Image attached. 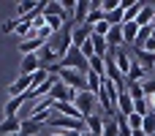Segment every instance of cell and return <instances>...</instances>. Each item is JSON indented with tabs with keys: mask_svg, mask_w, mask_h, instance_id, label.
I'll return each mask as SVG.
<instances>
[{
	"mask_svg": "<svg viewBox=\"0 0 155 136\" xmlns=\"http://www.w3.org/2000/svg\"><path fill=\"white\" fill-rule=\"evenodd\" d=\"M57 68H68V71H79V74H84L87 76V71H90V65H87V57L76 49V46H71V52L60 60V63H54L52 68H49V74H54Z\"/></svg>",
	"mask_w": 155,
	"mask_h": 136,
	"instance_id": "obj_1",
	"label": "cell"
},
{
	"mask_svg": "<svg viewBox=\"0 0 155 136\" xmlns=\"http://www.w3.org/2000/svg\"><path fill=\"white\" fill-rule=\"evenodd\" d=\"M54 76H60V82H65L71 90H76V93H84L87 90V76L84 74H79V71H68V68H57L54 71Z\"/></svg>",
	"mask_w": 155,
	"mask_h": 136,
	"instance_id": "obj_2",
	"label": "cell"
},
{
	"mask_svg": "<svg viewBox=\"0 0 155 136\" xmlns=\"http://www.w3.org/2000/svg\"><path fill=\"white\" fill-rule=\"evenodd\" d=\"M74 106H76V109H79V114L87 120L90 114H95L98 95H95V93H90V90H84V93H76V98H74Z\"/></svg>",
	"mask_w": 155,
	"mask_h": 136,
	"instance_id": "obj_3",
	"label": "cell"
},
{
	"mask_svg": "<svg viewBox=\"0 0 155 136\" xmlns=\"http://www.w3.org/2000/svg\"><path fill=\"white\" fill-rule=\"evenodd\" d=\"M49 98H52L54 104H74V98H76V90H71V87H68L65 82H60V76H57V82H54V87H52Z\"/></svg>",
	"mask_w": 155,
	"mask_h": 136,
	"instance_id": "obj_4",
	"label": "cell"
},
{
	"mask_svg": "<svg viewBox=\"0 0 155 136\" xmlns=\"http://www.w3.org/2000/svg\"><path fill=\"white\" fill-rule=\"evenodd\" d=\"M117 90H120V95H117V114L131 117V114H134V98H131V93H128V85L123 82V85H117Z\"/></svg>",
	"mask_w": 155,
	"mask_h": 136,
	"instance_id": "obj_5",
	"label": "cell"
},
{
	"mask_svg": "<svg viewBox=\"0 0 155 136\" xmlns=\"http://www.w3.org/2000/svg\"><path fill=\"white\" fill-rule=\"evenodd\" d=\"M109 55L114 57V63H117L120 74H123V76H128V71H131V65H134V55H131L125 46H117V49H112Z\"/></svg>",
	"mask_w": 155,
	"mask_h": 136,
	"instance_id": "obj_6",
	"label": "cell"
},
{
	"mask_svg": "<svg viewBox=\"0 0 155 136\" xmlns=\"http://www.w3.org/2000/svg\"><path fill=\"white\" fill-rule=\"evenodd\" d=\"M33 85H35L33 76H16V82L8 85V95H11V98H22V95H27V93L33 90Z\"/></svg>",
	"mask_w": 155,
	"mask_h": 136,
	"instance_id": "obj_7",
	"label": "cell"
},
{
	"mask_svg": "<svg viewBox=\"0 0 155 136\" xmlns=\"http://www.w3.org/2000/svg\"><path fill=\"white\" fill-rule=\"evenodd\" d=\"M44 65H41V60H38V55H22V60H19V76H33L35 71H41Z\"/></svg>",
	"mask_w": 155,
	"mask_h": 136,
	"instance_id": "obj_8",
	"label": "cell"
},
{
	"mask_svg": "<svg viewBox=\"0 0 155 136\" xmlns=\"http://www.w3.org/2000/svg\"><path fill=\"white\" fill-rule=\"evenodd\" d=\"M90 38H93V27L90 25H71V41H74L76 49H82V44L90 41Z\"/></svg>",
	"mask_w": 155,
	"mask_h": 136,
	"instance_id": "obj_9",
	"label": "cell"
},
{
	"mask_svg": "<svg viewBox=\"0 0 155 136\" xmlns=\"http://www.w3.org/2000/svg\"><path fill=\"white\" fill-rule=\"evenodd\" d=\"M134 60L147 71V76L155 71V52H144V49H134Z\"/></svg>",
	"mask_w": 155,
	"mask_h": 136,
	"instance_id": "obj_10",
	"label": "cell"
},
{
	"mask_svg": "<svg viewBox=\"0 0 155 136\" xmlns=\"http://www.w3.org/2000/svg\"><path fill=\"white\" fill-rule=\"evenodd\" d=\"M120 27H123V44H125V46H134V44L139 41V30H142V27H139L136 22H123Z\"/></svg>",
	"mask_w": 155,
	"mask_h": 136,
	"instance_id": "obj_11",
	"label": "cell"
},
{
	"mask_svg": "<svg viewBox=\"0 0 155 136\" xmlns=\"http://www.w3.org/2000/svg\"><path fill=\"white\" fill-rule=\"evenodd\" d=\"M44 46H46V44H44V41H38L35 35H27V38H22V41H19V52H22V55H38Z\"/></svg>",
	"mask_w": 155,
	"mask_h": 136,
	"instance_id": "obj_12",
	"label": "cell"
},
{
	"mask_svg": "<svg viewBox=\"0 0 155 136\" xmlns=\"http://www.w3.org/2000/svg\"><path fill=\"white\" fill-rule=\"evenodd\" d=\"M106 16H104V11H101V3L98 0H93L90 3V14H87V19H84V25H90V27H95L98 22H104Z\"/></svg>",
	"mask_w": 155,
	"mask_h": 136,
	"instance_id": "obj_13",
	"label": "cell"
},
{
	"mask_svg": "<svg viewBox=\"0 0 155 136\" xmlns=\"http://www.w3.org/2000/svg\"><path fill=\"white\" fill-rule=\"evenodd\" d=\"M38 60H41V65H44V68H46V65L52 68V65H54V63H57L60 57H57V52H54V46H52V44H46V46H44V49L38 52Z\"/></svg>",
	"mask_w": 155,
	"mask_h": 136,
	"instance_id": "obj_14",
	"label": "cell"
},
{
	"mask_svg": "<svg viewBox=\"0 0 155 136\" xmlns=\"http://www.w3.org/2000/svg\"><path fill=\"white\" fill-rule=\"evenodd\" d=\"M19 128H22V117H3V123H0V134L5 136L19 134Z\"/></svg>",
	"mask_w": 155,
	"mask_h": 136,
	"instance_id": "obj_15",
	"label": "cell"
},
{
	"mask_svg": "<svg viewBox=\"0 0 155 136\" xmlns=\"http://www.w3.org/2000/svg\"><path fill=\"white\" fill-rule=\"evenodd\" d=\"M52 112H54V114H65V117H74V120H84L74 104H54V106H52Z\"/></svg>",
	"mask_w": 155,
	"mask_h": 136,
	"instance_id": "obj_16",
	"label": "cell"
},
{
	"mask_svg": "<svg viewBox=\"0 0 155 136\" xmlns=\"http://www.w3.org/2000/svg\"><path fill=\"white\" fill-rule=\"evenodd\" d=\"M142 8H144V3H142V0L125 3V16H123V22H136V16L142 14Z\"/></svg>",
	"mask_w": 155,
	"mask_h": 136,
	"instance_id": "obj_17",
	"label": "cell"
},
{
	"mask_svg": "<svg viewBox=\"0 0 155 136\" xmlns=\"http://www.w3.org/2000/svg\"><path fill=\"white\" fill-rule=\"evenodd\" d=\"M106 44H109V49L125 46V44H123V27H120V25H114V27L109 30V35H106Z\"/></svg>",
	"mask_w": 155,
	"mask_h": 136,
	"instance_id": "obj_18",
	"label": "cell"
},
{
	"mask_svg": "<svg viewBox=\"0 0 155 136\" xmlns=\"http://www.w3.org/2000/svg\"><path fill=\"white\" fill-rule=\"evenodd\" d=\"M153 19H155V8H153V5H147V3H144V8H142V14L136 16V25H139V27H150V25H153Z\"/></svg>",
	"mask_w": 155,
	"mask_h": 136,
	"instance_id": "obj_19",
	"label": "cell"
},
{
	"mask_svg": "<svg viewBox=\"0 0 155 136\" xmlns=\"http://www.w3.org/2000/svg\"><path fill=\"white\" fill-rule=\"evenodd\" d=\"M41 128H44L41 123H35V120H30V117H27V120H22L19 134H22V136H38V134H41Z\"/></svg>",
	"mask_w": 155,
	"mask_h": 136,
	"instance_id": "obj_20",
	"label": "cell"
},
{
	"mask_svg": "<svg viewBox=\"0 0 155 136\" xmlns=\"http://www.w3.org/2000/svg\"><path fill=\"white\" fill-rule=\"evenodd\" d=\"M35 8H38V3H33V0H22V3H16V19H25V16H30Z\"/></svg>",
	"mask_w": 155,
	"mask_h": 136,
	"instance_id": "obj_21",
	"label": "cell"
},
{
	"mask_svg": "<svg viewBox=\"0 0 155 136\" xmlns=\"http://www.w3.org/2000/svg\"><path fill=\"white\" fill-rule=\"evenodd\" d=\"M90 41H93V49H95V55H98V57H106V55L112 52V49H109V44H106V38H101V35H93Z\"/></svg>",
	"mask_w": 155,
	"mask_h": 136,
	"instance_id": "obj_22",
	"label": "cell"
},
{
	"mask_svg": "<svg viewBox=\"0 0 155 136\" xmlns=\"http://www.w3.org/2000/svg\"><path fill=\"white\" fill-rule=\"evenodd\" d=\"M123 16H125V3H120L112 14H106V22L114 27V25H123Z\"/></svg>",
	"mask_w": 155,
	"mask_h": 136,
	"instance_id": "obj_23",
	"label": "cell"
},
{
	"mask_svg": "<svg viewBox=\"0 0 155 136\" xmlns=\"http://www.w3.org/2000/svg\"><path fill=\"white\" fill-rule=\"evenodd\" d=\"M87 14H90V3H76V11H74V22H76V25H84Z\"/></svg>",
	"mask_w": 155,
	"mask_h": 136,
	"instance_id": "obj_24",
	"label": "cell"
},
{
	"mask_svg": "<svg viewBox=\"0 0 155 136\" xmlns=\"http://www.w3.org/2000/svg\"><path fill=\"white\" fill-rule=\"evenodd\" d=\"M101 85H104V76H98V74H93V71H87V90L98 95V90H101Z\"/></svg>",
	"mask_w": 155,
	"mask_h": 136,
	"instance_id": "obj_25",
	"label": "cell"
},
{
	"mask_svg": "<svg viewBox=\"0 0 155 136\" xmlns=\"http://www.w3.org/2000/svg\"><path fill=\"white\" fill-rule=\"evenodd\" d=\"M101 136H120V128H117L114 117H106V120H104V131H101Z\"/></svg>",
	"mask_w": 155,
	"mask_h": 136,
	"instance_id": "obj_26",
	"label": "cell"
},
{
	"mask_svg": "<svg viewBox=\"0 0 155 136\" xmlns=\"http://www.w3.org/2000/svg\"><path fill=\"white\" fill-rule=\"evenodd\" d=\"M87 65H90V71H93V74H98V76H106V74H104V57L93 55V57L87 60Z\"/></svg>",
	"mask_w": 155,
	"mask_h": 136,
	"instance_id": "obj_27",
	"label": "cell"
},
{
	"mask_svg": "<svg viewBox=\"0 0 155 136\" xmlns=\"http://www.w3.org/2000/svg\"><path fill=\"white\" fill-rule=\"evenodd\" d=\"M44 14H46V16H63V3H57V0H49ZM63 22H65V19H63Z\"/></svg>",
	"mask_w": 155,
	"mask_h": 136,
	"instance_id": "obj_28",
	"label": "cell"
},
{
	"mask_svg": "<svg viewBox=\"0 0 155 136\" xmlns=\"http://www.w3.org/2000/svg\"><path fill=\"white\" fill-rule=\"evenodd\" d=\"M142 131L147 136H155V112H150V114L142 120Z\"/></svg>",
	"mask_w": 155,
	"mask_h": 136,
	"instance_id": "obj_29",
	"label": "cell"
},
{
	"mask_svg": "<svg viewBox=\"0 0 155 136\" xmlns=\"http://www.w3.org/2000/svg\"><path fill=\"white\" fill-rule=\"evenodd\" d=\"M142 90H144V98H153L155 95V76H147L142 82Z\"/></svg>",
	"mask_w": 155,
	"mask_h": 136,
	"instance_id": "obj_30",
	"label": "cell"
},
{
	"mask_svg": "<svg viewBox=\"0 0 155 136\" xmlns=\"http://www.w3.org/2000/svg\"><path fill=\"white\" fill-rule=\"evenodd\" d=\"M109 30H112V25L104 19V22H98V25L93 27V35H101V38H106V35H109Z\"/></svg>",
	"mask_w": 155,
	"mask_h": 136,
	"instance_id": "obj_31",
	"label": "cell"
},
{
	"mask_svg": "<svg viewBox=\"0 0 155 136\" xmlns=\"http://www.w3.org/2000/svg\"><path fill=\"white\" fill-rule=\"evenodd\" d=\"M74 11H76V3H74V0H65V3H63V19H65V22L74 19Z\"/></svg>",
	"mask_w": 155,
	"mask_h": 136,
	"instance_id": "obj_32",
	"label": "cell"
},
{
	"mask_svg": "<svg viewBox=\"0 0 155 136\" xmlns=\"http://www.w3.org/2000/svg\"><path fill=\"white\" fill-rule=\"evenodd\" d=\"M128 93H131V98H134V101L144 98V90H142V82H139V85H128Z\"/></svg>",
	"mask_w": 155,
	"mask_h": 136,
	"instance_id": "obj_33",
	"label": "cell"
},
{
	"mask_svg": "<svg viewBox=\"0 0 155 136\" xmlns=\"http://www.w3.org/2000/svg\"><path fill=\"white\" fill-rule=\"evenodd\" d=\"M142 120H144V117H142V114H136V112H134V114H131V117H128V128H131V131H136V128H142Z\"/></svg>",
	"mask_w": 155,
	"mask_h": 136,
	"instance_id": "obj_34",
	"label": "cell"
},
{
	"mask_svg": "<svg viewBox=\"0 0 155 136\" xmlns=\"http://www.w3.org/2000/svg\"><path fill=\"white\" fill-rule=\"evenodd\" d=\"M117 5H120L117 0H104V3H101V11H104V16H106V14H112Z\"/></svg>",
	"mask_w": 155,
	"mask_h": 136,
	"instance_id": "obj_35",
	"label": "cell"
},
{
	"mask_svg": "<svg viewBox=\"0 0 155 136\" xmlns=\"http://www.w3.org/2000/svg\"><path fill=\"white\" fill-rule=\"evenodd\" d=\"M16 25H19V19H8V22H3V33H16Z\"/></svg>",
	"mask_w": 155,
	"mask_h": 136,
	"instance_id": "obj_36",
	"label": "cell"
},
{
	"mask_svg": "<svg viewBox=\"0 0 155 136\" xmlns=\"http://www.w3.org/2000/svg\"><path fill=\"white\" fill-rule=\"evenodd\" d=\"M131 136H147V134H144L142 128H136V131H131Z\"/></svg>",
	"mask_w": 155,
	"mask_h": 136,
	"instance_id": "obj_37",
	"label": "cell"
},
{
	"mask_svg": "<svg viewBox=\"0 0 155 136\" xmlns=\"http://www.w3.org/2000/svg\"><path fill=\"white\" fill-rule=\"evenodd\" d=\"M49 136H65V131H52Z\"/></svg>",
	"mask_w": 155,
	"mask_h": 136,
	"instance_id": "obj_38",
	"label": "cell"
},
{
	"mask_svg": "<svg viewBox=\"0 0 155 136\" xmlns=\"http://www.w3.org/2000/svg\"><path fill=\"white\" fill-rule=\"evenodd\" d=\"M82 136H90V131H84V134H82Z\"/></svg>",
	"mask_w": 155,
	"mask_h": 136,
	"instance_id": "obj_39",
	"label": "cell"
},
{
	"mask_svg": "<svg viewBox=\"0 0 155 136\" xmlns=\"http://www.w3.org/2000/svg\"><path fill=\"white\" fill-rule=\"evenodd\" d=\"M11 136H22V134H11Z\"/></svg>",
	"mask_w": 155,
	"mask_h": 136,
	"instance_id": "obj_40",
	"label": "cell"
},
{
	"mask_svg": "<svg viewBox=\"0 0 155 136\" xmlns=\"http://www.w3.org/2000/svg\"><path fill=\"white\" fill-rule=\"evenodd\" d=\"M153 27H155V19H153Z\"/></svg>",
	"mask_w": 155,
	"mask_h": 136,
	"instance_id": "obj_41",
	"label": "cell"
},
{
	"mask_svg": "<svg viewBox=\"0 0 155 136\" xmlns=\"http://www.w3.org/2000/svg\"><path fill=\"white\" fill-rule=\"evenodd\" d=\"M153 76H155V71H153Z\"/></svg>",
	"mask_w": 155,
	"mask_h": 136,
	"instance_id": "obj_42",
	"label": "cell"
}]
</instances>
